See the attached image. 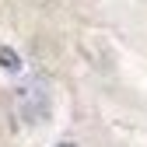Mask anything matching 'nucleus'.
Returning <instances> with one entry per match:
<instances>
[{"label": "nucleus", "instance_id": "obj_1", "mask_svg": "<svg viewBox=\"0 0 147 147\" xmlns=\"http://www.w3.org/2000/svg\"><path fill=\"white\" fill-rule=\"evenodd\" d=\"M0 63H7V67H18V60L11 56V53H4V49H0Z\"/></svg>", "mask_w": 147, "mask_h": 147}, {"label": "nucleus", "instance_id": "obj_2", "mask_svg": "<svg viewBox=\"0 0 147 147\" xmlns=\"http://www.w3.org/2000/svg\"><path fill=\"white\" fill-rule=\"evenodd\" d=\"M63 147H70V144H63Z\"/></svg>", "mask_w": 147, "mask_h": 147}]
</instances>
